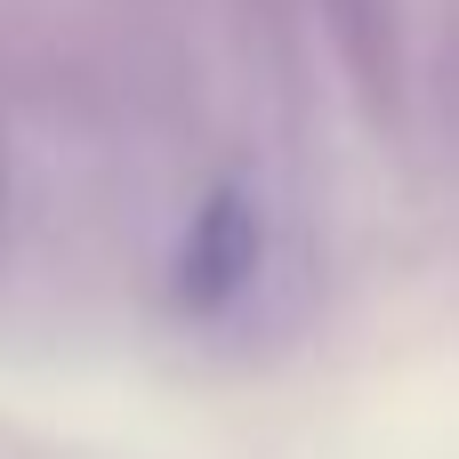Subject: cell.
I'll return each mask as SVG.
<instances>
[{"instance_id":"6da1fadb","label":"cell","mask_w":459,"mask_h":459,"mask_svg":"<svg viewBox=\"0 0 459 459\" xmlns=\"http://www.w3.org/2000/svg\"><path fill=\"white\" fill-rule=\"evenodd\" d=\"M266 250H274L266 202H258L242 178H218V186L186 210L178 242H169V307H178L186 323H226V315L258 290Z\"/></svg>"},{"instance_id":"7a4b0ae2","label":"cell","mask_w":459,"mask_h":459,"mask_svg":"<svg viewBox=\"0 0 459 459\" xmlns=\"http://www.w3.org/2000/svg\"><path fill=\"white\" fill-rule=\"evenodd\" d=\"M331 32H339V56L347 73L387 97V113L403 105V24H395V0H331Z\"/></svg>"}]
</instances>
